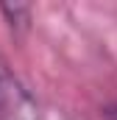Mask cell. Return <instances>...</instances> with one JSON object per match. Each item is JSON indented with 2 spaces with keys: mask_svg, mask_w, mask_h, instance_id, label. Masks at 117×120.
I'll return each mask as SVG.
<instances>
[{
  "mask_svg": "<svg viewBox=\"0 0 117 120\" xmlns=\"http://www.w3.org/2000/svg\"><path fill=\"white\" fill-rule=\"evenodd\" d=\"M0 120H42L36 98L3 59H0Z\"/></svg>",
  "mask_w": 117,
  "mask_h": 120,
  "instance_id": "cell-1",
  "label": "cell"
},
{
  "mask_svg": "<svg viewBox=\"0 0 117 120\" xmlns=\"http://www.w3.org/2000/svg\"><path fill=\"white\" fill-rule=\"evenodd\" d=\"M103 120H117V103L103 106Z\"/></svg>",
  "mask_w": 117,
  "mask_h": 120,
  "instance_id": "cell-3",
  "label": "cell"
},
{
  "mask_svg": "<svg viewBox=\"0 0 117 120\" xmlns=\"http://www.w3.org/2000/svg\"><path fill=\"white\" fill-rule=\"evenodd\" d=\"M0 14L6 17V22L14 31H25L28 22H31V8L28 6H17V3L8 6V3H3V6H0Z\"/></svg>",
  "mask_w": 117,
  "mask_h": 120,
  "instance_id": "cell-2",
  "label": "cell"
}]
</instances>
